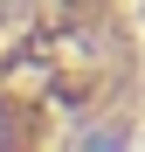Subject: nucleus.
<instances>
[{
    "mask_svg": "<svg viewBox=\"0 0 145 152\" xmlns=\"http://www.w3.org/2000/svg\"><path fill=\"white\" fill-rule=\"evenodd\" d=\"M0 7H14V0H0Z\"/></svg>",
    "mask_w": 145,
    "mask_h": 152,
    "instance_id": "f257e3e1",
    "label": "nucleus"
}]
</instances>
